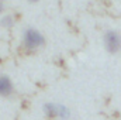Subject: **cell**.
<instances>
[{
  "mask_svg": "<svg viewBox=\"0 0 121 120\" xmlns=\"http://www.w3.org/2000/svg\"><path fill=\"white\" fill-rule=\"evenodd\" d=\"M28 1H31V3H37V1H39V0H28Z\"/></svg>",
  "mask_w": 121,
  "mask_h": 120,
  "instance_id": "cell-7",
  "label": "cell"
},
{
  "mask_svg": "<svg viewBox=\"0 0 121 120\" xmlns=\"http://www.w3.org/2000/svg\"><path fill=\"white\" fill-rule=\"evenodd\" d=\"M14 93V85L13 81L7 75H0V96L9 97Z\"/></svg>",
  "mask_w": 121,
  "mask_h": 120,
  "instance_id": "cell-4",
  "label": "cell"
},
{
  "mask_svg": "<svg viewBox=\"0 0 121 120\" xmlns=\"http://www.w3.org/2000/svg\"><path fill=\"white\" fill-rule=\"evenodd\" d=\"M0 26L4 27V28H11L14 26V18L11 16H4L0 18Z\"/></svg>",
  "mask_w": 121,
  "mask_h": 120,
  "instance_id": "cell-5",
  "label": "cell"
},
{
  "mask_svg": "<svg viewBox=\"0 0 121 120\" xmlns=\"http://www.w3.org/2000/svg\"><path fill=\"white\" fill-rule=\"evenodd\" d=\"M44 113L48 119H58V120H69L72 113H70V109L65 105H60V103H45L44 105Z\"/></svg>",
  "mask_w": 121,
  "mask_h": 120,
  "instance_id": "cell-2",
  "label": "cell"
},
{
  "mask_svg": "<svg viewBox=\"0 0 121 120\" xmlns=\"http://www.w3.org/2000/svg\"><path fill=\"white\" fill-rule=\"evenodd\" d=\"M4 10H6V3H4V0H0V14H1Z\"/></svg>",
  "mask_w": 121,
  "mask_h": 120,
  "instance_id": "cell-6",
  "label": "cell"
},
{
  "mask_svg": "<svg viewBox=\"0 0 121 120\" xmlns=\"http://www.w3.org/2000/svg\"><path fill=\"white\" fill-rule=\"evenodd\" d=\"M44 44H45V37L37 28L28 27L24 30V32H23V47L27 51H37L41 47H44Z\"/></svg>",
  "mask_w": 121,
  "mask_h": 120,
  "instance_id": "cell-1",
  "label": "cell"
},
{
  "mask_svg": "<svg viewBox=\"0 0 121 120\" xmlns=\"http://www.w3.org/2000/svg\"><path fill=\"white\" fill-rule=\"evenodd\" d=\"M104 47L110 54H118L121 51V34L116 30H108L103 37Z\"/></svg>",
  "mask_w": 121,
  "mask_h": 120,
  "instance_id": "cell-3",
  "label": "cell"
}]
</instances>
